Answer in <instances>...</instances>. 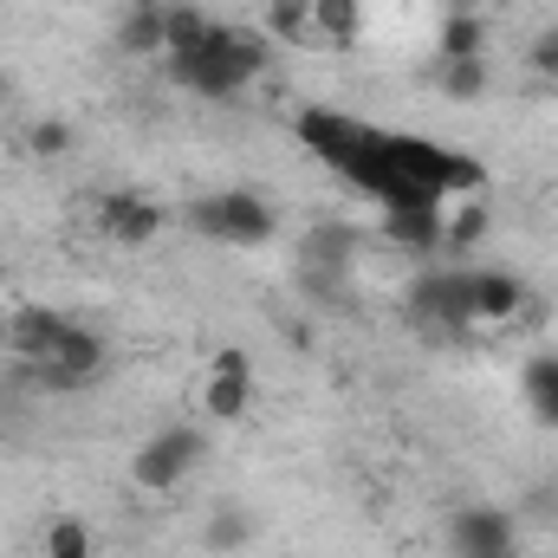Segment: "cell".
<instances>
[{"instance_id":"16","label":"cell","mask_w":558,"mask_h":558,"mask_svg":"<svg viewBox=\"0 0 558 558\" xmlns=\"http://www.w3.org/2000/svg\"><path fill=\"white\" fill-rule=\"evenodd\" d=\"M312 39H325L331 52L364 39V0H312Z\"/></svg>"},{"instance_id":"6","label":"cell","mask_w":558,"mask_h":558,"mask_svg":"<svg viewBox=\"0 0 558 558\" xmlns=\"http://www.w3.org/2000/svg\"><path fill=\"white\" fill-rule=\"evenodd\" d=\"M105 364H111L105 331H92V325H72V318H65V331H59L52 357L39 364V384H46V390H85Z\"/></svg>"},{"instance_id":"21","label":"cell","mask_w":558,"mask_h":558,"mask_svg":"<svg viewBox=\"0 0 558 558\" xmlns=\"http://www.w3.org/2000/svg\"><path fill=\"white\" fill-rule=\"evenodd\" d=\"M247 539H254L247 507H215V513H208V553H241Z\"/></svg>"},{"instance_id":"19","label":"cell","mask_w":558,"mask_h":558,"mask_svg":"<svg viewBox=\"0 0 558 558\" xmlns=\"http://www.w3.org/2000/svg\"><path fill=\"white\" fill-rule=\"evenodd\" d=\"M260 33L267 39H312V0H267Z\"/></svg>"},{"instance_id":"2","label":"cell","mask_w":558,"mask_h":558,"mask_svg":"<svg viewBox=\"0 0 558 558\" xmlns=\"http://www.w3.org/2000/svg\"><path fill=\"white\" fill-rule=\"evenodd\" d=\"M182 228L215 241V247H267L279 234V215L254 189H208V195H195L182 208Z\"/></svg>"},{"instance_id":"18","label":"cell","mask_w":558,"mask_h":558,"mask_svg":"<svg viewBox=\"0 0 558 558\" xmlns=\"http://www.w3.org/2000/svg\"><path fill=\"white\" fill-rule=\"evenodd\" d=\"M435 85H441V98L474 105V98H487V59H454V65L435 72Z\"/></svg>"},{"instance_id":"3","label":"cell","mask_w":558,"mask_h":558,"mask_svg":"<svg viewBox=\"0 0 558 558\" xmlns=\"http://www.w3.org/2000/svg\"><path fill=\"white\" fill-rule=\"evenodd\" d=\"M202 461H208V435L195 422H169V428L143 435V448L131 454V481L143 494H175Z\"/></svg>"},{"instance_id":"9","label":"cell","mask_w":558,"mask_h":558,"mask_svg":"<svg viewBox=\"0 0 558 558\" xmlns=\"http://www.w3.org/2000/svg\"><path fill=\"white\" fill-rule=\"evenodd\" d=\"M98 228H105L118 247H149V241L169 228V208H162V202H149V195H137V189H118V195H105Z\"/></svg>"},{"instance_id":"11","label":"cell","mask_w":558,"mask_h":558,"mask_svg":"<svg viewBox=\"0 0 558 558\" xmlns=\"http://www.w3.org/2000/svg\"><path fill=\"white\" fill-rule=\"evenodd\" d=\"M384 241L403 254H441V202H403L384 208Z\"/></svg>"},{"instance_id":"24","label":"cell","mask_w":558,"mask_h":558,"mask_svg":"<svg viewBox=\"0 0 558 558\" xmlns=\"http://www.w3.org/2000/svg\"><path fill=\"white\" fill-rule=\"evenodd\" d=\"M7 98H13V78H7V72H0V105H7Z\"/></svg>"},{"instance_id":"20","label":"cell","mask_w":558,"mask_h":558,"mask_svg":"<svg viewBox=\"0 0 558 558\" xmlns=\"http://www.w3.org/2000/svg\"><path fill=\"white\" fill-rule=\"evenodd\" d=\"M526 403L539 410L546 428H558V357H533L526 364Z\"/></svg>"},{"instance_id":"13","label":"cell","mask_w":558,"mask_h":558,"mask_svg":"<svg viewBox=\"0 0 558 558\" xmlns=\"http://www.w3.org/2000/svg\"><path fill=\"white\" fill-rule=\"evenodd\" d=\"M351 254H357V234L344 221H318L305 234V279H344Z\"/></svg>"},{"instance_id":"8","label":"cell","mask_w":558,"mask_h":558,"mask_svg":"<svg viewBox=\"0 0 558 558\" xmlns=\"http://www.w3.org/2000/svg\"><path fill=\"white\" fill-rule=\"evenodd\" d=\"M468 312H474V325H513L520 312H526V279L513 274V267H468Z\"/></svg>"},{"instance_id":"26","label":"cell","mask_w":558,"mask_h":558,"mask_svg":"<svg viewBox=\"0 0 558 558\" xmlns=\"http://www.w3.org/2000/svg\"><path fill=\"white\" fill-rule=\"evenodd\" d=\"M33 558H46V553H33Z\"/></svg>"},{"instance_id":"10","label":"cell","mask_w":558,"mask_h":558,"mask_svg":"<svg viewBox=\"0 0 558 558\" xmlns=\"http://www.w3.org/2000/svg\"><path fill=\"white\" fill-rule=\"evenodd\" d=\"M59 331H65V312H52V305H13V312H7V351H13L20 364H33V371L52 357Z\"/></svg>"},{"instance_id":"22","label":"cell","mask_w":558,"mask_h":558,"mask_svg":"<svg viewBox=\"0 0 558 558\" xmlns=\"http://www.w3.org/2000/svg\"><path fill=\"white\" fill-rule=\"evenodd\" d=\"M26 149L46 156V162H52V156H72V124H65V118H39V124L26 131Z\"/></svg>"},{"instance_id":"14","label":"cell","mask_w":558,"mask_h":558,"mask_svg":"<svg viewBox=\"0 0 558 558\" xmlns=\"http://www.w3.org/2000/svg\"><path fill=\"white\" fill-rule=\"evenodd\" d=\"M435 59H441V65H454V59H487V13L454 7V13L441 20V33H435Z\"/></svg>"},{"instance_id":"7","label":"cell","mask_w":558,"mask_h":558,"mask_svg":"<svg viewBox=\"0 0 558 558\" xmlns=\"http://www.w3.org/2000/svg\"><path fill=\"white\" fill-rule=\"evenodd\" d=\"M202 410H208V422H228V428L254 410V357L241 344L215 351V364L202 377Z\"/></svg>"},{"instance_id":"4","label":"cell","mask_w":558,"mask_h":558,"mask_svg":"<svg viewBox=\"0 0 558 558\" xmlns=\"http://www.w3.org/2000/svg\"><path fill=\"white\" fill-rule=\"evenodd\" d=\"M410 318L435 338H468L474 312H468V267H428L410 279Z\"/></svg>"},{"instance_id":"23","label":"cell","mask_w":558,"mask_h":558,"mask_svg":"<svg viewBox=\"0 0 558 558\" xmlns=\"http://www.w3.org/2000/svg\"><path fill=\"white\" fill-rule=\"evenodd\" d=\"M526 65H533L539 78H553V85H558V26H546V33L526 46Z\"/></svg>"},{"instance_id":"12","label":"cell","mask_w":558,"mask_h":558,"mask_svg":"<svg viewBox=\"0 0 558 558\" xmlns=\"http://www.w3.org/2000/svg\"><path fill=\"white\" fill-rule=\"evenodd\" d=\"M487 228H494V208H487L481 189L441 202V254H474V247L487 241Z\"/></svg>"},{"instance_id":"15","label":"cell","mask_w":558,"mask_h":558,"mask_svg":"<svg viewBox=\"0 0 558 558\" xmlns=\"http://www.w3.org/2000/svg\"><path fill=\"white\" fill-rule=\"evenodd\" d=\"M162 13H169V0H131L118 13V46L131 59H156L162 52Z\"/></svg>"},{"instance_id":"5","label":"cell","mask_w":558,"mask_h":558,"mask_svg":"<svg viewBox=\"0 0 558 558\" xmlns=\"http://www.w3.org/2000/svg\"><path fill=\"white\" fill-rule=\"evenodd\" d=\"M441 546H448V558H520V526H513L507 507L474 500V507H454L448 513Z\"/></svg>"},{"instance_id":"25","label":"cell","mask_w":558,"mask_h":558,"mask_svg":"<svg viewBox=\"0 0 558 558\" xmlns=\"http://www.w3.org/2000/svg\"><path fill=\"white\" fill-rule=\"evenodd\" d=\"M7 312H13V305H0V344H7Z\"/></svg>"},{"instance_id":"17","label":"cell","mask_w":558,"mask_h":558,"mask_svg":"<svg viewBox=\"0 0 558 558\" xmlns=\"http://www.w3.org/2000/svg\"><path fill=\"white\" fill-rule=\"evenodd\" d=\"M39 553L46 558H98V539H92V526L78 513H59V520H46Z\"/></svg>"},{"instance_id":"1","label":"cell","mask_w":558,"mask_h":558,"mask_svg":"<svg viewBox=\"0 0 558 558\" xmlns=\"http://www.w3.org/2000/svg\"><path fill=\"white\" fill-rule=\"evenodd\" d=\"M267 65H274V39H267L260 26L215 20L202 46H189V52H175V59H169V78H175L182 92L208 98V105H228V98H241Z\"/></svg>"}]
</instances>
